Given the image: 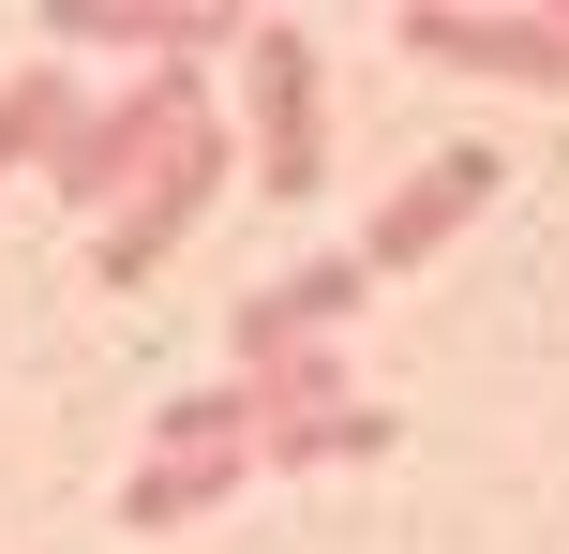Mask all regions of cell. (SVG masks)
Returning <instances> with one entry per match:
<instances>
[{"mask_svg":"<svg viewBox=\"0 0 569 554\" xmlns=\"http://www.w3.org/2000/svg\"><path fill=\"white\" fill-rule=\"evenodd\" d=\"M60 30H76V46H120L136 75H150V60H210V46H240L226 0H60Z\"/></svg>","mask_w":569,"mask_h":554,"instance_id":"52a82bcc","label":"cell"},{"mask_svg":"<svg viewBox=\"0 0 569 554\" xmlns=\"http://www.w3.org/2000/svg\"><path fill=\"white\" fill-rule=\"evenodd\" d=\"M495 180H510V165H495V135H450V150H420V165H405L390 195H375V225L345 240V255H360V285H390V270L450 255V240L495 210Z\"/></svg>","mask_w":569,"mask_h":554,"instance_id":"277c9868","label":"cell"},{"mask_svg":"<svg viewBox=\"0 0 569 554\" xmlns=\"http://www.w3.org/2000/svg\"><path fill=\"white\" fill-rule=\"evenodd\" d=\"M196 120H210V75H196V60H150L136 90H90V105H76V135L46 150V180H60V210H90V225H106V210L136 195V180L166 165V150L196 135Z\"/></svg>","mask_w":569,"mask_h":554,"instance_id":"6da1fadb","label":"cell"},{"mask_svg":"<svg viewBox=\"0 0 569 554\" xmlns=\"http://www.w3.org/2000/svg\"><path fill=\"white\" fill-rule=\"evenodd\" d=\"M240 150H256V195L300 210L330 180V120H315V30L300 16H240Z\"/></svg>","mask_w":569,"mask_h":554,"instance_id":"7a4b0ae2","label":"cell"},{"mask_svg":"<svg viewBox=\"0 0 569 554\" xmlns=\"http://www.w3.org/2000/svg\"><path fill=\"white\" fill-rule=\"evenodd\" d=\"M405 60H450V75H510V90H569V16L555 0H405L390 16Z\"/></svg>","mask_w":569,"mask_h":554,"instance_id":"5b68a950","label":"cell"},{"mask_svg":"<svg viewBox=\"0 0 569 554\" xmlns=\"http://www.w3.org/2000/svg\"><path fill=\"white\" fill-rule=\"evenodd\" d=\"M360 450H390V405H300V420H270L256 435V480H315V465H360Z\"/></svg>","mask_w":569,"mask_h":554,"instance_id":"9c48e42d","label":"cell"},{"mask_svg":"<svg viewBox=\"0 0 569 554\" xmlns=\"http://www.w3.org/2000/svg\"><path fill=\"white\" fill-rule=\"evenodd\" d=\"M226 165H240V135H226V105H210V120H196V135H180V150H166V165H150V180H136V195H120V210H106V225H90V285H150V270H166V255H180V240H196V210H210V195H226Z\"/></svg>","mask_w":569,"mask_h":554,"instance_id":"3957f363","label":"cell"},{"mask_svg":"<svg viewBox=\"0 0 569 554\" xmlns=\"http://www.w3.org/2000/svg\"><path fill=\"white\" fill-rule=\"evenodd\" d=\"M345 315H360V255H300L284 285H256V300L226 315V345H240V375H256V360H300V345H330Z\"/></svg>","mask_w":569,"mask_h":554,"instance_id":"8992f818","label":"cell"},{"mask_svg":"<svg viewBox=\"0 0 569 554\" xmlns=\"http://www.w3.org/2000/svg\"><path fill=\"white\" fill-rule=\"evenodd\" d=\"M76 105H90V90L60 75V60H16V75H0V180H16V165H46V150L76 135Z\"/></svg>","mask_w":569,"mask_h":554,"instance_id":"30bf717a","label":"cell"},{"mask_svg":"<svg viewBox=\"0 0 569 554\" xmlns=\"http://www.w3.org/2000/svg\"><path fill=\"white\" fill-rule=\"evenodd\" d=\"M150 450H256V390H240V375L226 390H180V405L150 420Z\"/></svg>","mask_w":569,"mask_h":554,"instance_id":"8fae6325","label":"cell"},{"mask_svg":"<svg viewBox=\"0 0 569 554\" xmlns=\"http://www.w3.org/2000/svg\"><path fill=\"white\" fill-rule=\"evenodd\" d=\"M256 480V450H136V480H120V525L166 540V525H210V510Z\"/></svg>","mask_w":569,"mask_h":554,"instance_id":"ba28073f","label":"cell"}]
</instances>
